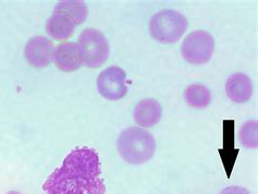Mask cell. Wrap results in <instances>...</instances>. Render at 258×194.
<instances>
[{
  "mask_svg": "<svg viewBox=\"0 0 258 194\" xmlns=\"http://www.w3.org/2000/svg\"><path fill=\"white\" fill-rule=\"evenodd\" d=\"M133 116L135 122L140 126L152 128L161 119L162 107L156 99L145 98L135 106Z\"/></svg>",
  "mask_w": 258,
  "mask_h": 194,
  "instance_id": "obj_10",
  "label": "cell"
},
{
  "mask_svg": "<svg viewBox=\"0 0 258 194\" xmlns=\"http://www.w3.org/2000/svg\"><path fill=\"white\" fill-rule=\"evenodd\" d=\"M55 10L62 11L74 19L78 25L82 24L88 15V8L84 2H59L55 7Z\"/></svg>",
  "mask_w": 258,
  "mask_h": 194,
  "instance_id": "obj_14",
  "label": "cell"
},
{
  "mask_svg": "<svg viewBox=\"0 0 258 194\" xmlns=\"http://www.w3.org/2000/svg\"><path fill=\"white\" fill-rule=\"evenodd\" d=\"M215 50V39L206 31H194L182 44V56L188 63L204 64L212 58Z\"/></svg>",
  "mask_w": 258,
  "mask_h": 194,
  "instance_id": "obj_5",
  "label": "cell"
},
{
  "mask_svg": "<svg viewBox=\"0 0 258 194\" xmlns=\"http://www.w3.org/2000/svg\"><path fill=\"white\" fill-rule=\"evenodd\" d=\"M117 146L122 159L128 164L141 165L152 159L156 151V141L151 132L131 126L120 133Z\"/></svg>",
  "mask_w": 258,
  "mask_h": 194,
  "instance_id": "obj_2",
  "label": "cell"
},
{
  "mask_svg": "<svg viewBox=\"0 0 258 194\" xmlns=\"http://www.w3.org/2000/svg\"><path fill=\"white\" fill-rule=\"evenodd\" d=\"M234 120L223 121V149L219 151L228 177L231 175L237 155V150L234 149Z\"/></svg>",
  "mask_w": 258,
  "mask_h": 194,
  "instance_id": "obj_12",
  "label": "cell"
},
{
  "mask_svg": "<svg viewBox=\"0 0 258 194\" xmlns=\"http://www.w3.org/2000/svg\"><path fill=\"white\" fill-rule=\"evenodd\" d=\"M228 97L234 103H246L253 95V83L250 78L243 72H236L231 76L226 84Z\"/></svg>",
  "mask_w": 258,
  "mask_h": 194,
  "instance_id": "obj_9",
  "label": "cell"
},
{
  "mask_svg": "<svg viewBox=\"0 0 258 194\" xmlns=\"http://www.w3.org/2000/svg\"><path fill=\"white\" fill-rule=\"evenodd\" d=\"M257 129L258 124L256 120L248 121L242 126L240 131V141L244 146L248 147V149H256L258 145Z\"/></svg>",
  "mask_w": 258,
  "mask_h": 194,
  "instance_id": "obj_15",
  "label": "cell"
},
{
  "mask_svg": "<svg viewBox=\"0 0 258 194\" xmlns=\"http://www.w3.org/2000/svg\"><path fill=\"white\" fill-rule=\"evenodd\" d=\"M53 52H55V45L50 39L44 36L31 38L24 48L25 59L30 64L36 68H44L49 66Z\"/></svg>",
  "mask_w": 258,
  "mask_h": 194,
  "instance_id": "obj_7",
  "label": "cell"
},
{
  "mask_svg": "<svg viewBox=\"0 0 258 194\" xmlns=\"http://www.w3.org/2000/svg\"><path fill=\"white\" fill-rule=\"evenodd\" d=\"M220 194H250L246 189L241 188V186H229V188L223 189Z\"/></svg>",
  "mask_w": 258,
  "mask_h": 194,
  "instance_id": "obj_16",
  "label": "cell"
},
{
  "mask_svg": "<svg viewBox=\"0 0 258 194\" xmlns=\"http://www.w3.org/2000/svg\"><path fill=\"white\" fill-rule=\"evenodd\" d=\"M78 23L68 13L53 10V13L46 23V31L56 41H66L76 31Z\"/></svg>",
  "mask_w": 258,
  "mask_h": 194,
  "instance_id": "obj_8",
  "label": "cell"
},
{
  "mask_svg": "<svg viewBox=\"0 0 258 194\" xmlns=\"http://www.w3.org/2000/svg\"><path fill=\"white\" fill-rule=\"evenodd\" d=\"M97 90L101 96L109 100L123 98L127 93L126 72L117 66L108 67L97 78Z\"/></svg>",
  "mask_w": 258,
  "mask_h": 194,
  "instance_id": "obj_6",
  "label": "cell"
},
{
  "mask_svg": "<svg viewBox=\"0 0 258 194\" xmlns=\"http://www.w3.org/2000/svg\"><path fill=\"white\" fill-rule=\"evenodd\" d=\"M184 97L188 106L193 108H206L212 102V94L207 86L203 84H191L188 85L185 92Z\"/></svg>",
  "mask_w": 258,
  "mask_h": 194,
  "instance_id": "obj_13",
  "label": "cell"
},
{
  "mask_svg": "<svg viewBox=\"0 0 258 194\" xmlns=\"http://www.w3.org/2000/svg\"><path fill=\"white\" fill-rule=\"evenodd\" d=\"M43 190L46 194H105L98 153L87 146L72 150L46 180Z\"/></svg>",
  "mask_w": 258,
  "mask_h": 194,
  "instance_id": "obj_1",
  "label": "cell"
},
{
  "mask_svg": "<svg viewBox=\"0 0 258 194\" xmlns=\"http://www.w3.org/2000/svg\"><path fill=\"white\" fill-rule=\"evenodd\" d=\"M187 19L174 10H161L149 21V33L155 41L172 44L180 41L187 30Z\"/></svg>",
  "mask_w": 258,
  "mask_h": 194,
  "instance_id": "obj_3",
  "label": "cell"
},
{
  "mask_svg": "<svg viewBox=\"0 0 258 194\" xmlns=\"http://www.w3.org/2000/svg\"><path fill=\"white\" fill-rule=\"evenodd\" d=\"M78 52L81 63L87 68L103 66L110 55V45L103 32L96 29H85L80 34Z\"/></svg>",
  "mask_w": 258,
  "mask_h": 194,
  "instance_id": "obj_4",
  "label": "cell"
},
{
  "mask_svg": "<svg viewBox=\"0 0 258 194\" xmlns=\"http://www.w3.org/2000/svg\"><path fill=\"white\" fill-rule=\"evenodd\" d=\"M52 60L61 71L73 72L81 67V60L76 43H62L57 46Z\"/></svg>",
  "mask_w": 258,
  "mask_h": 194,
  "instance_id": "obj_11",
  "label": "cell"
},
{
  "mask_svg": "<svg viewBox=\"0 0 258 194\" xmlns=\"http://www.w3.org/2000/svg\"><path fill=\"white\" fill-rule=\"evenodd\" d=\"M7 194H21V193H19V192H16V191H10V192H8Z\"/></svg>",
  "mask_w": 258,
  "mask_h": 194,
  "instance_id": "obj_17",
  "label": "cell"
}]
</instances>
